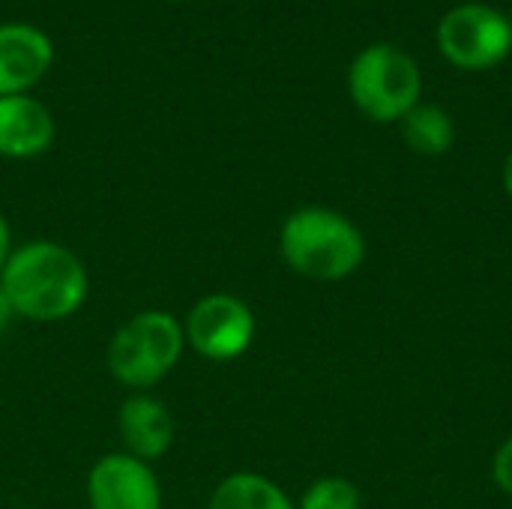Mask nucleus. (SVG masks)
Returning a JSON list of instances; mask_svg holds the SVG:
<instances>
[{"label":"nucleus","mask_w":512,"mask_h":509,"mask_svg":"<svg viewBox=\"0 0 512 509\" xmlns=\"http://www.w3.org/2000/svg\"><path fill=\"white\" fill-rule=\"evenodd\" d=\"M492 477H495V483H498L501 492L512 495V438H507L501 444V450L495 453V459H492Z\"/></svg>","instance_id":"4468645a"},{"label":"nucleus","mask_w":512,"mask_h":509,"mask_svg":"<svg viewBox=\"0 0 512 509\" xmlns=\"http://www.w3.org/2000/svg\"><path fill=\"white\" fill-rule=\"evenodd\" d=\"M354 105L375 123H396L420 105L423 75L417 60L396 45H369L348 72Z\"/></svg>","instance_id":"20e7f679"},{"label":"nucleus","mask_w":512,"mask_h":509,"mask_svg":"<svg viewBox=\"0 0 512 509\" xmlns=\"http://www.w3.org/2000/svg\"><path fill=\"white\" fill-rule=\"evenodd\" d=\"M282 261L315 282H339L360 270L366 258L363 231L339 210L300 207L279 231Z\"/></svg>","instance_id":"f03ea898"},{"label":"nucleus","mask_w":512,"mask_h":509,"mask_svg":"<svg viewBox=\"0 0 512 509\" xmlns=\"http://www.w3.org/2000/svg\"><path fill=\"white\" fill-rule=\"evenodd\" d=\"M183 351V321L162 309H144L114 330L108 342V372L129 393H147L174 372Z\"/></svg>","instance_id":"7ed1b4c3"},{"label":"nucleus","mask_w":512,"mask_h":509,"mask_svg":"<svg viewBox=\"0 0 512 509\" xmlns=\"http://www.w3.org/2000/svg\"><path fill=\"white\" fill-rule=\"evenodd\" d=\"M0 285L18 318L57 324L87 303L90 273L69 246L57 240H27L9 252Z\"/></svg>","instance_id":"f257e3e1"},{"label":"nucleus","mask_w":512,"mask_h":509,"mask_svg":"<svg viewBox=\"0 0 512 509\" xmlns=\"http://www.w3.org/2000/svg\"><path fill=\"white\" fill-rule=\"evenodd\" d=\"M18 315H15V309H12V303H9V297H6V291H3V285H0V333L15 321Z\"/></svg>","instance_id":"dca6fc26"},{"label":"nucleus","mask_w":512,"mask_h":509,"mask_svg":"<svg viewBox=\"0 0 512 509\" xmlns=\"http://www.w3.org/2000/svg\"><path fill=\"white\" fill-rule=\"evenodd\" d=\"M117 429L123 438V453L141 459V462H156L174 447V417L168 405L150 393H129L117 411Z\"/></svg>","instance_id":"1a4fd4ad"},{"label":"nucleus","mask_w":512,"mask_h":509,"mask_svg":"<svg viewBox=\"0 0 512 509\" xmlns=\"http://www.w3.org/2000/svg\"><path fill=\"white\" fill-rule=\"evenodd\" d=\"M507 18H510V24H512V9H510V15H507Z\"/></svg>","instance_id":"a211bd4d"},{"label":"nucleus","mask_w":512,"mask_h":509,"mask_svg":"<svg viewBox=\"0 0 512 509\" xmlns=\"http://www.w3.org/2000/svg\"><path fill=\"white\" fill-rule=\"evenodd\" d=\"M54 63V45L33 24H0V96L30 93Z\"/></svg>","instance_id":"6e6552de"},{"label":"nucleus","mask_w":512,"mask_h":509,"mask_svg":"<svg viewBox=\"0 0 512 509\" xmlns=\"http://www.w3.org/2000/svg\"><path fill=\"white\" fill-rule=\"evenodd\" d=\"M255 330L258 324L249 303L228 291L204 294L183 318L186 345L210 363H231L243 357L255 342Z\"/></svg>","instance_id":"423d86ee"},{"label":"nucleus","mask_w":512,"mask_h":509,"mask_svg":"<svg viewBox=\"0 0 512 509\" xmlns=\"http://www.w3.org/2000/svg\"><path fill=\"white\" fill-rule=\"evenodd\" d=\"M54 141V117L45 102L30 93L0 96V156L33 159Z\"/></svg>","instance_id":"9d476101"},{"label":"nucleus","mask_w":512,"mask_h":509,"mask_svg":"<svg viewBox=\"0 0 512 509\" xmlns=\"http://www.w3.org/2000/svg\"><path fill=\"white\" fill-rule=\"evenodd\" d=\"M438 48L459 69H492L512 51L510 18L486 3H462L441 18Z\"/></svg>","instance_id":"39448f33"},{"label":"nucleus","mask_w":512,"mask_h":509,"mask_svg":"<svg viewBox=\"0 0 512 509\" xmlns=\"http://www.w3.org/2000/svg\"><path fill=\"white\" fill-rule=\"evenodd\" d=\"M501 177H504V189H507V195L512 198V150L507 153V159H504V174H501Z\"/></svg>","instance_id":"f3484780"},{"label":"nucleus","mask_w":512,"mask_h":509,"mask_svg":"<svg viewBox=\"0 0 512 509\" xmlns=\"http://www.w3.org/2000/svg\"><path fill=\"white\" fill-rule=\"evenodd\" d=\"M207 509H297V504L270 477L237 471L213 489Z\"/></svg>","instance_id":"9b49d317"},{"label":"nucleus","mask_w":512,"mask_h":509,"mask_svg":"<svg viewBox=\"0 0 512 509\" xmlns=\"http://www.w3.org/2000/svg\"><path fill=\"white\" fill-rule=\"evenodd\" d=\"M402 135L408 147L420 156H441L453 147L456 141V126L453 117L441 105H414L402 117Z\"/></svg>","instance_id":"f8f14e48"},{"label":"nucleus","mask_w":512,"mask_h":509,"mask_svg":"<svg viewBox=\"0 0 512 509\" xmlns=\"http://www.w3.org/2000/svg\"><path fill=\"white\" fill-rule=\"evenodd\" d=\"M90 509H162V486L150 462L129 453H105L87 474Z\"/></svg>","instance_id":"0eeeda50"},{"label":"nucleus","mask_w":512,"mask_h":509,"mask_svg":"<svg viewBox=\"0 0 512 509\" xmlns=\"http://www.w3.org/2000/svg\"><path fill=\"white\" fill-rule=\"evenodd\" d=\"M9 252H12V231H9L6 216L0 213V270H3V264H6V258H9Z\"/></svg>","instance_id":"2eb2a0df"},{"label":"nucleus","mask_w":512,"mask_h":509,"mask_svg":"<svg viewBox=\"0 0 512 509\" xmlns=\"http://www.w3.org/2000/svg\"><path fill=\"white\" fill-rule=\"evenodd\" d=\"M297 509H360V492L345 477H321L303 492Z\"/></svg>","instance_id":"ddd939ff"}]
</instances>
